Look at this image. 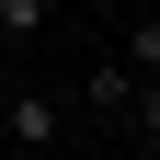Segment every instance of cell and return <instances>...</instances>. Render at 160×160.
Wrapping results in <instances>:
<instances>
[{
    "mask_svg": "<svg viewBox=\"0 0 160 160\" xmlns=\"http://www.w3.org/2000/svg\"><path fill=\"white\" fill-rule=\"evenodd\" d=\"M0 137H12V149H46L57 137V92H12V103H0Z\"/></svg>",
    "mask_w": 160,
    "mask_h": 160,
    "instance_id": "6da1fadb",
    "label": "cell"
},
{
    "mask_svg": "<svg viewBox=\"0 0 160 160\" xmlns=\"http://www.w3.org/2000/svg\"><path fill=\"white\" fill-rule=\"evenodd\" d=\"M0 34H46V0H0Z\"/></svg>",
    "mask_w": 160,
    "mask_h": 160,
    "instance_id": "7a4b0ae2",
    "label": "cell"
},
{
    "mask_svg": "<svg viewBox=\"0 0 160 160\" xmlns=\"http://www.w3.org/2000/svg\"><path fill=\"white\" fill-rule=\"evenodd\" d=\"M57 12H92V0H57Z\"/></svg>",
    "mask_w": 160,
    "mask_h": 160,
    "instance_id": "3957f363",
    "label": "cell"
}]
</instances>
